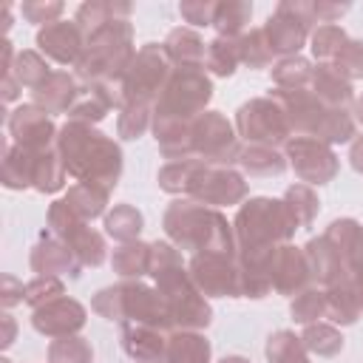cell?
I'll list each match as a JSON object with an SVG mask.
<instances>
[{"label":"cell","instance_id":"20","mask_svg":"<svg viewBox=\"0 0 363 363\" xmlns=\"http://www.w3.org/2000/svg\"><path fill=\"white\" fill-rule=\"evenodd\" d=\"M272 250H235L241 272V298H267L272 292Z\"/></svg>","mask_w":363,"mask_h":363},{"label":"cell","instance_id":"14","mask_svg":"<svg viewBox=\"0 0 363 363\" xmlns=\"http://www.w3.org/2000/svg\"><path fill=\"white\" fill-rule=\"evenodd\" d=\"M122 284V298H125V320L128 323H142L153 326L159 332H173V315L167 309V301L156 286H147L145 281H119ZM122 320V323H125Z\"/></svg>","mask_w":363,"mask_h":363},{"label":"cell","instance_id":"19","mask_svg":"<svg viewBox=\"0 0 363 363\" xmlns=\"http://www.w3.org/2000/svg\"><path fill=\"white\" fill-rule=\"evenodd\" d=\"M31 269L37 275H54V278L68 275V278H79L82 264H79V258L74 255V250L62 238L43 235L34 244V250H31Z\"/></svg>","mask_w":363,"mask_h":363},{"label":"cell","instance_id":"18","mask_svg":"<svg viewBox=\"0 0 363 363\" xmlns=\"http://www.w3.org/2000/svg\"><path fill=\"white\" fill-rule=\"evenodd\" d=\"M309 284H312V275H309L303 247H292V244L275 247V252H272V289L278 295L295 298Z\"/></svg>","mask_w":363,"mask_h":363},{"label":"cell","instance_id":"2","mask_svg":"<svg viewBox=\"0 0 363 363\" xmlns=\"http://www.w3.org/2000/svg\"><path fill=\"white\" fill-rule=\"evenodd\" d=\"M57 153L77 182H91L105 190H113L122 176V150L119 145L96 130V125L65 122L57 133Z\"/></svg>","mask_w":363,"mask_h":363},{"label":"cell","instance_id":"30","mask_svg":"<svg viewBox=\"0 0 363 363\" xmlns=\"http://www.w3.org/2000/svg\"><path fill=\"white\" fill-rule=\"evenodd\" d=\"M130 11L133 6L128 0H88L77 9L74 14V23L85 31V37L91 31H96L99 26L105 23H113V20H130Z\"/></svg>","mask_w":363,"mask_h":363},{"label":"cell","instance_id":"48","mask_svg":"<svg viewBox=\"0 0 363 363\" xmlns=\"http://www.w3.org/2000/svg\"><path fill=\"white\" fill-rule=\"evenodd\" d=\"M150 125H153V105L145 102H128L116 119V130L122 139H139Z\"/></svg>","mask_w":363,"mask_h":363},{"label":"cell","instance_id":"58","mask_svg":"<svg viewBox=\"0 0 363 363\" xmlns=\"http://www.w3.org/2000/svg\"><path fill=\"white\" fill-rule=\"evenodd\" d=\"M20 82L11 77V74H6V77H0V99L9 105V102H14L17 96H20Z\"/></svg>","mask_w":363,"mask_h":363},{"label":"cell","instance_id":"13","mask_svg":"<svg viewBox=\"0 0 363 363\" xmlns=\"http://www.w3.org/2000/svg\"><path fill=\"white\" fill-rule=\"evenodd\" d=\"M250 187L244 182V173H238L235 167H210V164H201L190 190H187V199L204 204V207H230V204H241L247 199Z\"/></svg>","mask_w":363,"mask_h":363},{"label":"cell","instance_id":"55","mask_svg":"<svg viewBox=\"0 0 363 363\" xmlns=\"http://www.w3.org/2000/svg\"><path fill=\"white\" fill-rule=\"evenodd\" d=\"M275 11L292 17L295 23L306 26L309 31H315V23H318V17H315V0H281L275 6Z\"/></svg>","mask_w":363,"mask_h":363},{"label":"cell","instance_id":"17","mask_svg":"<svg viewBox=\"0 0 363 363\" xmlns=\"http://www.w3.org/2000/svg\"><path fill=\"white\" fill-rule=\"evenodd\" d=\"M37 48L40 54H45V60H54L60 65H77L85 48V31L74 20H57L37 31Z\"/></svg>","mask_w":363,"mask_h":363},{"label":"cell","instance_id":"53","mask_svg":"<svg viewBox=\"0 0 363 363\" xmlns=\"http://www.w3.org/2000/svg\"><path fill=\"white\" fill-rule=\"evenodd\" d=\"M62 3L60 0H26L23 6H20V14H23V20L26 23H34V26H51V23H57L60 20V14H62Z\"/></svg>","mask_w":363,"mask_h":363},{"label":"cell","instance_id":"7","mask_svg":"<svg viewBox=\"0 0 363 363\" xmlns=\"http://www.w3.org/2000/svg\"><path fill=\"white\" fill-rule=\"evenodd\" d=\"M210 99H213V82H210L207 71L176 68L170 82L164 85L162 96L153 105V116L193 122L207 111Z\"/></svg>","mask_w":363,"mask_h":363},{"label":"cell","instance_id":"3","mask_svg":"<svg viewBox=\"0 0 363 363\" xmlns=\"http://www.w3.org/2000/svg\"><path fill=\"white\" fill-rule=\"evenodd\" d=\"M162 227L173 247L182 252H235L233 224L213 207H204L187 196L173 199L164 210Z\"/></svg>","mask_w":363,"mask_h":363},{"label":"cell","instance_id":"64","mask_svg":"<svg viewBox=\"0 0 363 363\" xmlns=\"http://www.w3.org/2000/svg\"><path fill=\"white\" fill-rule=\"evenodd\" d=\"M218 363H250V360H247L244 354H224Z\"/></svg>","mask_w":363,"mask_h":363},{"label":"cell","instance_id":"22","mask_svg":"<svg viewBox=\"0 0 363 363\" xmlns=\"http://www.w3.org/2000/svg\"><path fill=\"white\" fill-rule=\"evenodd\" d=\"M309 91H312L326 108L349 111V108L354 105V85H352L332 62H318V65H315Z\"/></svg>","mask_w":363,"mask_h":363},{"label":"cell","instance_id":"6","mask_svg":"<svg viewBox=\"0 0 363 363\" xmlns=\"http://www.w3.org/2000/svg\"><path fill=\"white\" fill-rule=\"evenodd\" d=\"M173 62L170 54L164 48V43H145L130 68L122 77V91H125V105L128 102H145V105H156V99L162 96L164 85L173 77Z\"/></svg>","mask_w":363,"mask_h":363},{"label":"cell","instance_id":"37","mask_svg":"<svg viewBox=\"0 0 363 363\" xmlns=\"http://www.w3.org/2000/svg\"><path fill=\"white\" fill-rule=\"evenodd\" d=\"M301 340L306 346L309 354H318V357H335L343 352V335L335 323H326V320H318V323H309L303 326L301 332Z\"/></svg>","mask_w":363,"mask_h":363},{"label":"cell","instance_id":"34","mask_svg":"<svg viewBox=\"0 0 363 363\" xmlns=\"http://www.w3.org/2000/svg\"><path fill=\"white\" fill-rule=\"evenodd\" d=\"M241 65V37H216L207 43V65L213 77H233Z\"/></svg>","mask_w":363,"mask_h":363},{"label":"cell","instance_id":"9","mask_svg":"<svg viewBox=\"0 0 363 363\" xmlns=\"http://www.w3.org/2000/svg\"><path fill=\"white\" fill-rule=\"evenodd\" d=\"M241 139L235 128L218 111H204L193 122V153L210 167H233L241 156Z\"/></svg>","mask_w":363,"mask_h":363},{"label":"cell","instance_id":"44","mask_svg":"<svg viewBox=\"0 0 363 363\" xmlns=\"http://www.w3.org/2000/svg\"><path fill=\"white\" fill-rule=\"evenodd\" d=\"M278 62L267 34H264V26L258 28H250L244 37H241V65L252 68V71H261V68H272Z\"/></svg>","mask_w":363,"mask_h":363},{"label":"cell","instance_id":"38","mask_svg":"<svg viewBox=\"0 0 363 363\" xmlns=\"http://www.w3.org/2000/svg\"><path fill=\"white\" fill-rule=\"evenodd\" d=\"M51 74H54V71H51L48 60H45L40 51H34V48H23V51H17L14 65H11V77H14L23 88L37 91Z\"/></svg>","mask_w":363,"mask_h":363},{"label":"cell","instance_id":"33","mask_svg":"<svg viewBox=\"0 0 363 363\" xmlns=\"http://www.w3.org/2000/svg\"><path fill=\"white\" fill-rule=\"evenodd\" d=\"M252 3L250 0H218L216 6V37H244L250 31Z\"/></svg>","mask_w":363,"mask_h":363},{"label":"cell","instance_id":"32","mask_svg":"<svg viewBox=\"0 0 363 363\" xmlns=\"http://www.w3.org/2000/svg\"><path fill=\"white\" fill-rule=\"evenodd\" d=\"M108 199H111V190H105L99 184H91V182H74L65 193V204L85 221L99 218L108 207Z\"/></svg>","mask_w":363,"mask_h":363},{"label":"cell","instance_id":"26","mask_svg":"<svg viewBox=\"0 0 363 363\" xmlns=\"http://www.w3.org/2000/svg\"><path fill=\"white\" fill-rule=\"evenodd\" d=\"M303 255H306V264H309V275L315 281V286H332L337 278H340V252L332 247V241L326 235H318V238H309L306 247H303Z\"/></svg>","mask_w":363,"mask_h":363},{"label":"cell","instance_id":"51","mask_svg":"<svg viewBox=\"0 0 363 363\" xmlns=\"http://www.w3.org/2000/svg\"><path fill=\"white\" fill-rule=\"evenodd\" d=\"M91 309H94L96 315H102L105 320H116V323H122V320H125V298H122V284L102 286V289L94 295Z\"/></svg>","mask_w":363,"mask_h":363},{"label":"cell","instance_id":"63","mask_svg":"<svg viewBox=\"0 0 363 363\" xmlns=\"http://www.w3.org/2000/svg\"><path fill=\"white\" fill-rule=\"evenodd\" d=\"M352 116H354V122H360V125H363V94H357V96H354V105H352Z\"/></svg>","mask_w":363,"mask_h":363},{"label":"cell","instance_id":"50","mask_svg":"<svg viewBox=\"0 0 363 363\" xmlns=\"http://www.w3.org/2000/svg\"><path fill=\"white\" fill-rule=\"evenodd\" d=\"M57 298H62V281L54 278V275H34L26 284V303L31 309H40V306H45Z\"/></svg>","mask_w":363,"mask_h":363},{"label":"cell","instance_id":"41","mask_svg":"<svg viewBox=\"0 0 363 363\" xmlns=\"http://www.w3.org/2000/svg\"><path fill=\"white\" fill-rule=\"evenodd\" d=\"M201 164H204V162H199V159L167 162V164H162V167H159L156 182H159V187H162L164 193L187 196V190H190V184H193V179H196V173H199V167H201Z\"/></svg>","mask_w":363,"mask_h":363},{"label":"cell","instance_id":"36","mask_svg":"<svg viewBox=\"0 0 363 363\" xmlns=\"http://www.w3.org/2000/svg\"><path fill=\"white\" fill-rule=\"evenodd\" d=\"M360 315H363V306L343 281H335L332 286H326V318L332 323L352 326Z\"/></svg>","mask_w":363,"mask_h":363},{"label":"cell","instance_id":"21","mask_svg":"<svg viewBox=\"0 0 363 363\" xmlns=\"http://www.w3.org/2000/svg\"><path fill=\"white\" fill-rule=\"evenodd\" d=\"M34 94V105L43 108L48 116H57V113H68L74 108V102L79 99L82 94V82L77 74H68V71H54Z\"/></svg>","mask_w":363,"mask_h":363},{"label":"cell","instance_id":"43","mask_svg":"<svg viewBox=\"0 0 363 363\" xmlns=\"http://www.w3.org/2000/svg\"><path fill=\"white\" fill-rule=\"evenodd\" d=\"M289 315L301 326H309V323H318L320 318H326V289L315 286V284L301 289L289 303Z\"/></svg>","mask_w":363,"mask_h":363},{"label":"cell","instance_id":"5","mask_svg":"<svg viewBox=\"0 0 363 363\" xmlns=\"http://www.w3.org/2000/svg\"><path fill=\"white\" fill-rule=\"evenodd\" d=\"M295 230L298 224L286 210L284 199H269V196L244 201L233 221L235 250H272L289 244Z\"/></svg>","mask_w":363,"mask_h":363},{"label":"cell","instance_id":"16","mask_svg":"<svg viewBox=\"0 0 363 363\" xmlns=\"http://www.w3.org/2000/svg\"><path fill=\"white\" fill-rule=\"evenodd\" d=\"M85 320H88L85 306L77 298H68V295H62V298H57V301H51L45 306H40V309H34V318H31L34 329L40 335L51 337V340L77 335L85 326Z\"/></svg>","mask_w":363,"mask_h":363},{"label":"cell","instance_id":"12","mask_svg":"<svg viewBox=\"0 0 363 363\" xmlns=\"http://www.w3.org/2000/svg\"><path fill=\"white\" fill-rule=\"evenodd\" d=\"M284 156H286V164L295 170V176L309 187L332 182L340 167L332 145L312 136H292L284 145Z\"/></svg>","mask_w":363,"mask_h":363},{"label":"cell","instance_id":"25","mask_svg":"<svg viewBox=\"0 0 363 363\" xmlns=\"http://www.w3.org/2000/svg\"><path fill=\"white\" fill-rule=\"evenodd\" d=\"M264 34H267V40H269L275 57L281 60V57H295V54H301V48L309 43V34H312V31H309L306 26L295 23L292 17H286V14H281V11H272V14L267 17V23H264Z\"/></svg>","mask_w":363,"mask_h":363},{"label":"cell","instance_id":"54","mask_svg":"<svg viewBox=\"0 0 363 363\" xmlns=\"http://www.w3.org/2000/svg\"><path fill=\"white\" fill-rule=\"evenodd\" d=\"M216 6H218V0H182L179 14L184 23H190V28H201V26H213Z\"/></svg>","mask_w":363,"mask_h":363},{"label":"cell","instance_id":"40","mask_svg":"<svg viewBox=\"0 0 363 363\" xmlns=\"http://www.w3.org/2000/svg\"><path fill=\"white\" fill-rule=\"evenodd\" d=\"M267 360L269 363H309V352L301 340V335L289 329H278L267 337Z\"/></svg>","mask_w":363,"mask_h":363},{"label":"cell","instance_id":"27","mask_svg":"<svg viewBox=\"0 0 363 363\" xmlns=\"http://www.w3.org/2000/svg\"><path fill=\"white\" fill-rule=\"evenodd\" d=\"M159 363H210V340L201 332L173 329Z\"/></svg>","mask_w":363,"mask_h":363},{"label":"cell","instance_id":"62","mask_svg":"<svg viewBox=\"0 0 363 363\" xmlns=\"http://www.w3.org/2000/svg\"><path fill=\"white\" fill-rule=\"evenodd\" d=\"M9 28H11V3L3 0V3H0V31H3V40H6Z\"/></svg>","mask_w":363,"mask_h":363},{"label":"cell","instance_id":"52","mask_svg":"<svg viewBox=\"0 0 363 363\" xmlns=\"http://www.w3.org/2000/svg\"><path fill=\"white\" fill-rule=\"evenodd\" d=\"M332 65H335L349 82L363 79V40L349 37V40L343 43V48L337 51V57L332 60Z\"/></svg>","mask_w":363,"mask_h":363},{"label":"cell","instance_id":"15","mask_svg":"<svg viewBox=\"0 0 363 363\" xmlns=\"http://www.w3.org/2000/svg\"><path fill=\"white\" fill-rule=\"evenodd\" d=\"M57 133L60 130L54 128V119L34 102L20 105L9 116V136L14 139L17 147H23L28 153H45V150L57 147Z\"/></svg>","mask_w":363,"mask_h":363},{"label":"cell","instance_id":"39","mask_svg":"<svg viewBox=\"0 0 363 363\" xmlns=\"http://www.w3.org/2000/svg\"><path fill=\"white\" fill-rule=\"evenodd\" d=\"M142 213L133 207V204H116L113 210L105 213V233L116 241V244H128V241H136L139 233H142Z\"/></svg>","mask_w":363,"mask_h":363},{"label":"cell","instance_id":"61","mask_svg":"<svg viewBox=\"0 0 363 363\" xmlns=\"http://www.w3.org/2000/svg\"><path fill=\"white\" fill-rule=\"evenodd\" d=\"M349 162H352V167H354L357 173H363V136H357V139L352 142V150H349Z\"/></svg>","mask_w":363,"mask_h":363},{"label":"cell","instance_id":"47","mask_svg":"<svg viewBox=\"0 0 363 363\" xmlns=\"http://www.w3.org/2000/svg\"><path fill=\"white\" fill-rule=\"evenodd\" d=\"M48 363H94V349L79 335L57 337L48 346Z\"/></svg>","mask_w":363,"mask_h":363},{"label":"cell","instance_id":"35","mask_svg":"<svg viewBox=\"0 0 363 363\" xmlns=\"http://www.w3.org/2000/svg\"><path fill=\"white\" fill-rule=\"evenodd\" d=\"M312 60H306L303 54H295V57H281L269 74H272V82L275 88H284V91H295V88H309L312 82Z\"/></svg>","mask_w":363,"mask_h":363},{"label":"cell","instance_id":"23","mask_svg":"<svg viewBox=\"0 0 363 363\" xmlns=\"http://www.w3.org/2000/svg\"><path fill=\"white\" fill-rule=\"evenodd\" d=\"M164 48L170 54L173 68H193V71H204L207 65V43L201 40V34L190 26H176L167 31L164 37Z\"/></svg>","mask_w":363,"mask_h":363},{"label":"cell","instance_id":"56","mask_svg":"<svg viewBox=\"0 0 363 363\" xmlns=\"http://www.w3.org/2000/svg\"><path fill=\"white\" fill-rule=\"evenodd\" d=\"M352 9L349 0H315V17L323 26H337V20Z\"/></svg>","mask_w":363,"mask_h":363},{"label":"cell","instance_id":"45","mask_svg":"<svg viewBox=\"0 0 363 363\" xmlns=\"http://www.w3.org/2000/svg\"><path fill=\"white\" fill-rule=\"evenodd\" d=\"M65 179H68V170L57 153V147L45 150V153H37V164H34V187L40 193H57L65 187Z\"/></svg>","mask_w":363,"mask_h":363},{"label":"cell","instance_id":"24","mask_svg":"<svg viewBox=\"0 0 363 363\" xmlns=\"http://www.w3.org/2000/svg\"><path fill=\"white\" fill-rule=\"evenodd\" d=\"M122 346L133 363H159L167 346V332L142 323H122Z\"/></svg>","mask_w":363,"mask_h":363},{"label":"cell","instance_id":"8","mask_svg":"<svg viewBox=\"0 0 363 363\" xmlns=\"http://www.w3.org/2000/svg\"><path fill=\"white\" fill-rule=\"evenodd\" d=\"M235 133L247 145H267V147H284L292 139L286 116L281 113L272 96L247 99L235 111Z\"/></svg>","mask_w":363,"mask_h":363},{"label":"cell","instance_id":"28","mask_svg":"<svg viewBox=\"0 0 363 363\" xmlns=\"http://www.w3.org/2000/svg\"><path fill=\"white\" fill-rule=\"evenodd\" d=\"M34 164H37V153H28L23 147H11L3 139V159H0V182L11 190H26L34 187Z\"/></svg>","mask_w":363,"mask_h":363},{"label":"cell","instance_id":"31","mask_svg":"<svg viewBox=\"0 0 363 363\" xmlns=\"http://www.w3.org/2000/svg\"><path fill=\"white\" fill-rule=\"evenodd\" d=\"M238 167L247 176H258V179H269V176H281L286 170V156L281 147H267V145H244L241 156H238Z\"/></svg>","mask_w":363,"mask_h":363},{"label":"cell","instance_id":"1","mask_svg":"<svg viewBox=\"0 0 363 363\" xmlns=\"http://www.w3.org/2000/svg\"><path fill=\"white\" fill-rule=\"evenodd\" d=\"M150 278L162 298L167 301V309L173 315V326L184 332H201L213 320L210 301L199 292L193 284L182 250L170 241H153L150 244Z\"/></svg>","mask_w":363,"mask_h":363},{"label":"cell","instance_id":"11","mask_svg":"<svg viewBox=\"0 0 363 363\" xmlns=\"http://www.w3.org/2000/svg\"><path fill=\"white\" fill-rule=\"evenodd\" d=\"M187 272L204 298H241V272L235 252H196Z\"/></svg>","mask_w":363,"mask_h":363},{"label":"cell","instance_id":"10","mask_svg":"<svg viewBox=\"0 0 363 363\" xmlns=\"http://www.w3.org/2000/svg\"><path fill=\"white\" fill-rule=\"evenodd\" d=\"M48 230H51V235L62 238L74 250V255L79 258L82 267H99L105 261V255H108V247H105L102 233H96L91 227V221L79 218L65 204V199L62 201H54L48 207Z\"/></svg>","mask_w":363,"mask_h":363},{"label":"cell","instance_id":"4","mask_svg":"<svg viewBox=\"0 0 363 363\" xmlns=\"http://www.w3.org/2000/svg\"><path fill=\"white\" fill-rule=\"evenodd\" d=\"M133 57H136L133 23L130 20H113V23H105L85 37V48L74 65V74L79 77L82 85L122 82Z\"/></svg>","mask_w":363,"mask_h":363},{"label":"cell","instance_id":"57","mask_svg":"<svg viewBox=\"0 0 363 363\" xmlns=\"http://www.w3.org/2000/svg\"><path fill=\"white\" fill-rule=\"evenodd\" d=\"M23 301H26V284L17 281L11 272H3V278H0V303H3V309H11Z\"/></svg>","mask_w":363,"mask_h":363},{"label":"cell","instance_id":"60","mask_svg":"<svg viewBox=\"0 0 363 363\" xmlns=\"http://www.w3.org/2000/svg\"><path fill=\"white\" fill-rule=\"evenodd\" d=\"M14 57H17V51H14V45H11L9 40H3V43H0V77H6V74H11V65H14Z\"/></svg>","mask_w":363,"mask_h":363},{"label":"cell","instance_id":"59","mask_svg":"<svg viewBox=\"0 0 363 363\" xmlns=\"http://www.w3.org/2000/svg\"><path fill=\"white\" fill-rule=\"evenodd\" d=\"M14 335H17V323H14V318L6 312V315L0 318V346L9 349V346L14 343Z\"/></svg>","mask_w":363,"mask_h":363},{"label":"cell","instance_id":"46","mask_svg":"<svg viewBox=\"0 0 363 363\" xmlns=\"http://www.w3.org/2000/svg\"><path fill=\"white\" fill-rule=\"evenodd\" d=\"M346 40L349 37L340 26H315V31L309 34V51L318 62H332Z\"/></svg>","mask_w":363,"mask_h":363},{"label":"cell","instance_id":"29","mask_svg":"<svg viewBox=\"0 0 363 363\" xmlns=\"http://www.w3.org/2000/svg\"><path fill=\"white\" fill-rule=\"evenodd\" d=\"M111 267L122 281H142L145 275H150V244L139 238L116 244L111 252Z\"/></svg>","mask_w":363,"mask_h":363},{"label":"cell","instance_id":"42","mask_svg":"<svg viewBox=\"0 0 363 363\" xmlns=\"http://www.w3.org/2000/svg\"><path fill=\"white\" fill-rule=\"evenodd\" d=\"M284 204H286V210L292 213L298 230H301V227H309V224L315 221L318 210H320V199H318V193H315L309 184H303V182L286 187V193H284Z\"/></svg>","mask_w":363,"mask_h":363},{"label":"cell","instance_id":"49","mask_svg":"<svg viewBox=\"0 0 363 363\" xmlns=\"http://www.w3.org/2000/svg\"><path fill=\"white\" fill-rule=\"evenodd\" d=\"M108 113H111L108 102H105L99 94H94L88 85H82V94H79V99H77V102H74V108L68 111V119H71V122L96 125V122H102Z\"/></svg>","mask_w":363,"mask_h":363}]
</instances>
